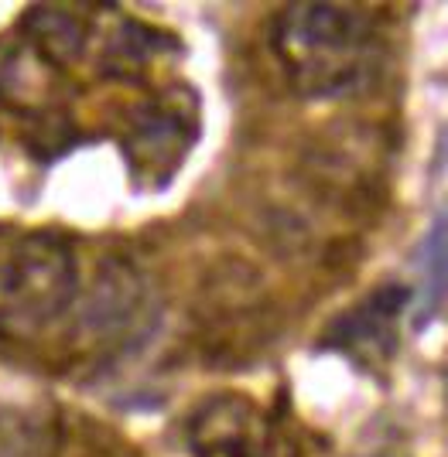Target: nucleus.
I'll return each instance as SVG.
<instances>
[{"mask_svg": "<svg viewBox=\"0 0 448 457\" xmlns=\"http://www.w3.org/2000/svg\"><path fill=\"white\" fill-rule=\"evenodd\" d=\"M271 52L298 96L335 99L367 82L380 58V38L356 7L288 4L271 24Z\"/></svg>", "mask_w": 448, "mask_h": 457, "instance_id": "f257e3e1", "label": "nucleus"}, {"mask_svg": "<svg viewBox=\"0 0 448 457\" xmlns=\"http://www.w3.org/2000/svg\"><path fill=\"white\" fill-rule=\"evenodd\" d=\"M79 294L76 249L59 232H28L0 267V335L31 338L55 324Z\"/></svg>", "mask_w": 448, "mask_h": 457, "instance_id": "f03ea898", "label": "nucleus"}, {"mask_svg": "<svg viewBox=\"0 0 448 457\" xmlns=\"http://www.w3.org/2000/svg\"><path fill=\"white\" fill-rule=\"evenodd\" d=\"M192 457H281L274 420L243 393H219L202 400L185 423Z\"/></svg>", "mask_w": 448, "mask_h": 457, "instance_id": "7ed1b4c3", "label": "nucleus"}, {"mask_svg": "<svg viewBox=\"0 0 448 457\" xmlns=\"http://www.w3.org/2000/svg\"><path fill=\"white\" fill-rule=\"evenodd\" d=\"M408 297L410 294L404 287H380L373 297H367L363 304L352 307L350 314H342L332 324L325 342L346 352L356 362H384L397 348V318Z\"/></svg>", "mask_w": 448, "mask_h": 457, "instance_id": "20e7f679", "label": "nucleus"}, {"mask_svg": "<svg viewBox=\"0 0 448 457\" xmlns=\"http://www.w3.org/2000/svg\"><path fill=\"white\" fill-rule=\"evenodd\" d=\"M24 35L35 45L41 62L69 69L89 45V24L65 7H31L24 18Z\"/></svg>", "mask_w": 448, "mask_h": 457, "instance_id": "39448f33", "label": "nucleus"}, {"mask_svg": "<svg viewBox=\"0 0 448 457\" xmlns=\"http://www.w3.org/2000/svg\"><path fill=\"white\" fill-rule=\"evenodd\" d=\"M59 420L41 406L0 400V457H59Z\"/></svg>", "mask_w": 448, "mask_h": 457, "instance_id": "423d86ee", "label": "nucleus"}, {"mask_svg": "<svg viewBox=\"0 0 448 457\" xmlns=\"http://www.w3.org/2000/svg\"><path fill=\"white\" fill-rule=\"evenodd\" d=\"M425 253H431L425 273H431V294H435V304H442V294H445V219H438L431 236L425 239Z\"/></svg>", "mask_w": 448, "mask_h": 457, "instance_id": "0eeeda50", "label": "nucleus"}]
</instances>
